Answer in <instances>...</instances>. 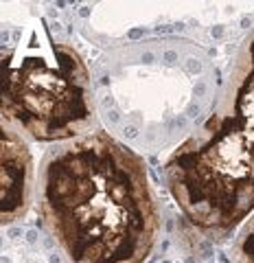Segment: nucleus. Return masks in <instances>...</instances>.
I'll use <instances>...</instances> for the list:
<instances>
[{
  "mask_svg": "<svg viewBox=\"0 0 254 263\" xmlns=\"http://www.w3.org/2000/svg\"><path fill=\"white\" fill-rule=\"evenodd\" d=\"M46 233L68 263H143L160 226L143 158L105 132L57 143L37 171Z\"/></svg>",
  "mask_w": 254,
  "mask_h": 263,
  "instance_id": "f257e3e1",
  "label": "nucleus"
},
{
  "mask_svg": "<svg viewBox=\"0 0 254 263\" xmlns=\"http://www.w3.org/2000/svg\"><path fill=\"white\" fill-rule=\"evenodd\" d=\"M165 180L202 230L228 233L254 213V31L235 55L215 110L169 156Z\"/></svg>",
  "mask_w": 254,
  "mask_h": 263,
  "instance_id": "f03ea898",
  "label": "nucleus"
},
{
  "mask_svg": "<svg viewBox=\"0 0 254 263\" xmlns=\"http://www.w3.org/2000/svg\"><path fill=\"white\" fill-rule=\"evenodd\" d=\"M3 123L55 145L94 132L92 81L75 48L44 31L3 48Z\"/></svg>",
  "mask_w": 254,
  "mask_h": 263,
  "instance_id": "7ed1b4c3",
  "label": "nucleus"
},
{
  "mask_svg": "<svg viewBox=\"0 0 254 263\" xmlns=\"http://www.w3.org/2000/svg\"><path fill=\"white\" fill-rule=\"evenodd\" d=\"M3 224H13L29 211L35 189L33 162L27 143L11 125L3 123Z\"/></svg>",
  "mask_w": 254,
  "mask_h": 263,
  "instance_id": "20e7f679",
  "label": "nucleus"
},
{
  "mask_svg": "<svg viewBox=\"0 0 254 263\" xmlns=\"http://www.w3.org/2000/svg\"><path fill=\"white\" fill-rule=\"evenodd\" d=\"M232 254L235 263H254V213L237 233Z\"/></svg>",
  "mask_w": 254,
  "mask_h": 263,
  "instance_id": "39448f33",
  "label": "nucleus"
}]
</instances>
